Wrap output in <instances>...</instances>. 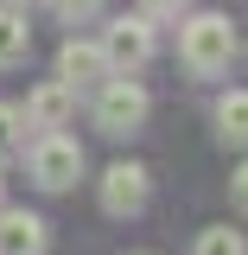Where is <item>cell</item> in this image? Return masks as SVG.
<instances>
[{
	"label": "cell",
	"mask_w": 248,
	"mask_h": 255,
	"mask_svg": "<svg viewBox=\"0 0 248 255\" xmlns=\"http://www.w3.org/2000/svg\"><path fill=\"white\" fill-rule=\"evenodd\" d=\"M178 58H185L191 77H223L236 58V26L223 13H191L185 32H178Z\"/></svg>",
	"instance_id": "1"
},
{
	"label": "cell",
	"mask_w": 248,
	"mask_h": 255,
	"mask_svg": "<svg viewBox=\"0 0 248 255\" xmlns=\"http://www.w3.org/2000/svg\"><path fill=\"white\" fill-rule=\"evenodd\" d=\"M147 90L134 83V77H102L95 83V128L108 134V140H127V134H140L147 128Z\"/></svg>",
	"instance_id": "2"
},
{
	"label": "cell",
	"mask_w": 248,
	"mask_h": 255,
	"mask_svg": "<svg viewBox=\"0 0 248 255\" xmlns=\"http://www.w3.org/2000/svg\"><path fill=\"white\" fill-rule=\"evenodd\" d=\"M26 172H32V185H38V191H70L77 179H83V147H77L64 128H58V134H32Z\"/></svg>",
	"instance_id": "3"
},
{
	"label": "cell",
	"mask_w": 248,
	"mask_h": 255,
	"mask_svg": "<svg viewBox=\"0 0 248 255\" xmlns=\"http://www.w3.org/2000/svg\"><path fill=\"white\" fill-rule=\"evenodd\" d=\"M147 198H153V172H147L140 159H115V166L102 172V211H108V217H140Z\"/></svg>",
	"instance_id": "4"
},
{
	"label": "cell",
	"mask_w": 248,
	"mask_h": 255,
	"mask_svg": "<svg viewBox=\"0 0 248 255\" xmlns=\"http://www.w3.org/2000/svg\"><path fill=\"white\" fill-rule=\"evenodd\" d=\"M102 58L115 77H134L140 64L153 58V19L147 13H134V19H115V26L102 32Z\"/></svg>",
	"instance_id": "5"
},
{
	"label": "cell",
	"mask_w": 248,
	"mask_h": 255,
	"mask_svg": "<svg viewBox=\"0 0 248 255\" xmlns=\"http://www.w3.org/2000/svg\"><path fill=\"white\" fill-rule=\"evenodd\" d=\"M19 115H26V128H38V134H58V128L77 115V90H70L64 77H51V83H38V90L19 102Z\"/></svg>",
	"instance_id": "6"
},
{
	"label": "cell",
	"mask_w": 248,
	"mask_h": 255,
	"mask_svg": "<svg viewBox=\"0 0 248 255\" xmlns=\"http://www.w3.org/2000/svg\"><path fill=\"white\" fill-rule=\"evenodd\" d=\"M58 77H64L77 96L95 90L102 77H115V70H108V58H102V38H64V51H58Z\"/></svg>",
	"instance_id": "7"
},
{
	"label": "cell",
	"mask_w": 248,
	"mask_h": 255,
	"mask_svg": "<svg viewBox=\"0 0 248 255\" xmlns=\"http://www.w3.org/2000/svg\"><path fill=\"white\" fill-rule=\"evenodd\" d=\"M0 255H45V217L0 204Z\"/></svg>",
	"instance_id": "8"
},
{
	"label": "cell",
	"mask_w": 248,
	"mask_h": 255,
	"mask_svg": "<svg viewBox=\"0 0 248 255\" xmlns=\"http://www.w3.org/2000/svg\"><path fill=\"white\" fill-rule=\"evenodd\" d=\"M217 134L248 147V90H223L217 96Z\"/></svg>",
	"instance_id": "9"
},
{
	"label": "cell",
	"mask_w": 248,
	"mask_h": 255,
	"mask_svg": "<svg viewBox=\"0 0 248 255\" xmlns=\"http://www.w3.org/2000/svg\"><path fill=\"white\" fill-rule=\"evenodd\" d=\"M32 51V26H26V13L19 6H0V70L6 64H19Z\"/></svg>",
	"instance_id": "10"
},
{
	"label": "cell",
	"mask_w": 248,
	"mask_h": 255,
	"mask_svg": "<svg viewBox=\"0 0 248 255\" xmlns=\"http://www.w3.org/2000/svg\"><path fill=\"white\" fill-rule=\"evenodd\" d=\"M191 255H248V236H242V230H229V223H210V230H197Z\"/></svg>",
	"instance_id": "11"
},
{
	"label": "cell",
	"mask_w": 248,
	"mask_h": 255,
	"mask_svg": "<svg viewBox=\"0 0 248 255\" xmlns=\"http://www.w3.org/2000/svg\"><path fill=\"white\" fill-rule=\"evenodd\" d=\"M13 153H26V115H19V102H0V166Z\"/></svg>",
	"instance_id": "12"
},
{
	"label": "cell",
	"mask_w": 248,
	"mask_h": 255,
	"mask_svg": "<svg viewBox=\"0 0 248 255\" xmlns=\"http://www.w3.org/2000/svg\"><path fill=\"white\" fill-rule=\"evenodd\" d=\"M51 6H58L64 26H89L95 13H102V0H51Z\"/></svg>",
	"instance_id": "13"
},
{
	"label": "cell",
	"mask_w": 248,
	"mask_h": 255,
	"mask_svg": "<svg viewBox=\"0 0 248 255\" xmlns=\"http://www.w3.org/2000/svg\"><path fill=\"white\" fill-rule=\"evenodd\" d=\"M185 6H191V0H140V13H147L153 26H159V19H185Z\"/></svg>",
	"instance_id": "14"
},
{
	"label": "cell",
	"mask_w": 248,
	"mask_h": 255,
	"mask_svg": "<svg viewBox=\"0 0 248 255\" xmlns=\"http://www.w3.org/2000/svg\"><path fill=\"white\" fill-rule=\"evenodd\" d=\"M229 204H236V211L248 217V159L236 166V172H229Z\"/></svg>",
	"instance_id": "15"
},
{
	"label": "cell",
	"mask_w": 248,
	"mask_h": 255,
	"mask_svg": "<svg viewBox=\"0 0 248 255\" xmlns=\"http://www.w3.org/2000/svg\"><path fill=\"white\" fill-rule=\"evenodd\" d=\"M0 198H6V172H0Z\"/></svg>",
	"instance_id": "16"
}]
</instances>
